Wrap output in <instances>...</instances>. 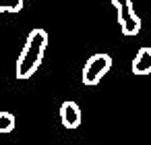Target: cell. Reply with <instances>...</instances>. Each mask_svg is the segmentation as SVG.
<instances>
[{
  "instance_id": "obj_4",
  "label": "cell",
  "mask_w": 151,
  "mask_h": 145,
  "mask_svg": "<svg viewBox=\"0 0 151 145\" xmlns=\"http://www.w3.org/2000/svg\"><path fill=\"white\" fill-rule=\"evenodd\" d=\"M81 120H83V116H81V108L77 102L66 100L60 104V122L64 128H77V126H81Z\"/></svg>"
},
{
  "instance_id": "obj_7",
  "label": "cell",
  "mask_w": 151,
  "mask_h": 145,
  "mask_svg": "<svg viewBox=\"0 0 151 145\" xmlns=\"http://www.w3.org/2000/svg\"><path fill=\"white\" fill-rule=\"evenodd\" d=\"M25 0H0V13H19L23 11Z\"/></svg>"
},
{
  "instance_id": "obj_2",
  "label": "cell",
  "mask_w": 151,
  "mask_h": 145,
  "mask_svg": "<svg viewBox=\"0 0 151 145\" xmlns=\"http://www.w3.org/2000/svg\"><path fill=\"white\" fill-rule=\"evenodd\" d=\"M110 69H112V56L106 54V52H97V54L89 56V60L85 62L81 81L85 85L93 87V85H97L101 81V77H106L110 73Z\"/></svg>"
},
{
  "instance_id": "obj_6",
  "label": "cell",
  "mask_w": 151,
  "mask_h": 145,
  "mask_svg": "<svg viewBox=\"0 0 151 145\" xmlns=\"http://www.w3.org/2000/svg\"><path fill=\"white\" fill-rule=\"evenodd\" d=\"M15 128V114L6 112V110H0V133H11Z\"/></svg>"
},
{
  "instance_id": "obj_5",
  "label": "cell",
  "mask_w": 151,
  "mask_h": 145,
  "mask_svg": "<svg viewBox=\"0 0 151 145\" xmlns=\"http://www.w3.org/2000/svg\"><path fill=\"white\" fill-rule=\"evenodd\" d=\"M132 73L139 75V77L151 75V48H149V46L139 48V52L134 54V60H132Z\"/></svg>"
},
{
  "instance_id": "obj_8",
  "label": "cell",
  "mask_w": 151,
  "mask_h": 145,
  "mask_svg": "<svg viewBox=\"0 0 151 145\" xmlns=\"http://www.w3.org/2000/svg\"><path fill=\"white\" fill-rule=\"evenodd\" d=\"M64 145H75V143H64Z\"/></svg>"
},
{
  "instance_id": "obj_1",
  "label": "cell",
  "mask_w": 151,
  "mask_h": 145,
  "mask_svg": "<svg viewBox=\"0 0 151 145\" xmlns=\"http://www.w3.org/2000/svg\"><path fill=\"white\" fill-rule=\"evenodd\" d=\"M46 48H48V31L42 29V27L31 29L27 40H25V46H23V50L19 54L17 66H15L17 79L25 81V79H31L35 75V71L42 66Z\"/></svg>"
},
{
  "instance_id": "obj_3",
  "label": "cell",
  "mask_w": 151,
  "mask_h": 145,
  "mask_svg": "<svg viewBox=\"0 0 151 145\" xmlns=\"http://www.w3.org/2000/svg\"><path fill=\"white\" fill-rule=\"evenodd\" d=\"M112 6L118 11V25L124 35H137L141 31V19L134 13L132 0H112Z\"/></svg>"
}]
</instances>
